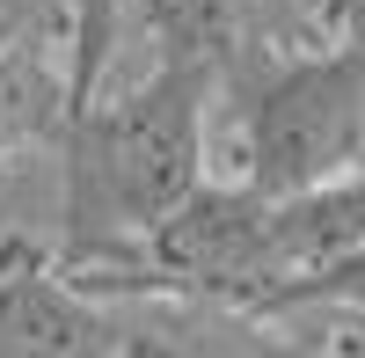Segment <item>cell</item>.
Returning <instances> with one entry per match:
<instances>
[{
	"instance_id": "6da1fadb",
	"label": "cell",
	"mask_w": 365,
	"mask_h": 358,
	"mask_svg": "<svg viewBox=\"0 0 365 358\" xmlns=\"http://www.w3.org/2000/svg\"><path fill=\"white\" fill-rule=\"evenodd\" d=\"M212 103L220 81L182 58H154V73L96 96L58 132V263L88 271L139 234H154L212 161Z\"/></svg>"
},
{
	"instance_id": "7a4b0ae2",
	"label": "cell",
	"mask_w": 365,
	"mask_h": 358,
	"mask_svg": "<svg viewBox=\"0 0 365 358\" xmlns=\"http://www.w3.org/2000/svg\"><path fill=\"white\" fill-rule=\"evenodd\" d=\"M234 110L241 175L263 190H307L365 161V29L299 37L220 88Z\"/></svg>"
},
{
	"instance_id": "3957f363",
	"label": "cell",
	"mask_w": 365,
	"mask_h": 358,
	"mask_svg": "<svg viewBox=\"0 0 365 358\" xmlns=\"http://www.w3.org/2000/svg\"><path fill=\"white\" fill-rule=\"evenodd\" d=\"M0 337L22 358H117V322L96 285H81L58 249L29 234L0 242Z\"/></svg>"
},
{
	"instance_id": "277c9868",
	"label": "cell",
	"mask_w": 365,
	"mask_h": 358,
	"mask_svg": "<svg viewBox=\"0 0 365 358\" xmlns=\"http://www.w3.org/2000/svg\"><path fill=\"white\" fill-rule=\"evenodd\" d=\"M132 29L154 37V58H182L205 66L212 81H241L256 58L285 51L307 37L299 0H139Z\"/></svg>"
},
{
	"instance_id": "5b68a950",
	"label": "cell",
	"mask_w": 365,
	"mask_h": 358,
	"mask_svg": "<svg viewBox=\"0 0 365 358\" xmlns=\"http://www.w3.org/2000/svg\"><path fill=\"white\" fill-rule=\"evenodd\" d=\"M117 322V358H270L278 322L212 292H103Z\"/></svg>"
},
{
	"instance_id": "8992f818",
	"label": "cell",
	"mask_w": 365,
	"mask_h": 358,
	"mask_svg": "<svg viewBox=\"0 0 365 358\" xmlns=\"http://www.w3.org/2000/svg\"><path fill=\"white\" fill-rule=\"evenodd\" d=\"M66 117H73L66 58H51V51L0 58V175H15L29 154H58Z\"/></svg>"
},
{
	"instance_id": "52a82bcc",
	"label": "cell",
	"mask_w": 365,
	"mask_h": 358,
	"mask_svg": "<svg viewBox=\"0 0 365 358\" xmlns=\"http://www.w3.org/2000/svg\"><path fill=\"white\" fill-rule=\"evenodd\" d=\"M132 8L139 0H66V88H73V110L103 96V73L117 66Z\"/></svg>"
},
{
	"instance_id": "ba28073f",
	"label": "cell",
	"mask_w": 365,
	"mask_h": 358,
	"mask_svg": "<svg viewBox=\"0 0 365 358\" xmlns=\"http://www.w3.org/2000/svg\"><path fill=\"white\" fill-rule=\"evenodd\" d=\"M322 307H365V242H358L351 256H336L329 271H314V278L285 285L263 314H322Z\"/></svg>"
},
{
	"instance_id": "9c48e42d",
	"label": "cell",
	"mask_w": 365,
	"mask_h": 358,
	"mask_svg": "<svg viewBox=\"0 0 365 358\" xmlns=\"http://www.w3.org/2000/svg\"><path fill=\"white\" fill-rule=\"evenodd\" d=\"M8 51H58L66 58V0H0V58Z\"/></svg>"
},
{
	"instance_id": "30bf717a",
	"label": "cell",
	"mask_w": 365,
	"mask_h": 358,
	"mask_svg": "<svg viewBox=\"0 0 365 358\" xmlns=\"http://www.w3.org/2000/svg\"><path fill=\"white\" fill-rule=\"evenodd\" d=\"M278 337H270V358H344V344L329 337L322 314H270Z\"/></svg>"
},
{
	"instance_id": "8fae6325",
	"label": "cell",
	"mask_w": 365,
	"mask_h": 358,
	"mask_svg": "<svg viewBox=\"0 0 365 358\" xmlns=\"http://www.w3.org/2000/svg\"><path fill=\"white\" fill-rule=\"evenodd\" d=\"M322 322L344 344V358H365V307H322Z\"/></svg>"
}]
</instances>
